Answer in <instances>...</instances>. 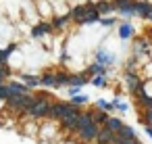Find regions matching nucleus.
<instances>
[{"label": "nucleus", "mask_w": 152, "mask_h": 144, "mask_svg": "<svg viewBox=\"0 0 152 144\" xmlns=\"http://www.w3.org/2000/svg\"><path fill=\"white\" fill-rule=\"evenodd\" d=\"M146 19H150V21H152V13H150V15H148V17H146Z\"/></svg>", "instance_id": "38"}, {"label": "nucleus", "mask_w": 152, "mask_h": 144, "mask_svg": "<svg viewBox=\"0 0 152 144\" xmlns=\"http://www.w3.org/2000/svg\"><path fill=\"white\" fill-rule=\"evenodd\" d=\"M69 15H71L73 21H77L79 25H83V23L88 21V7H86V4H83V7H75Z\"/></svg>", "instance_id": "7"}, {"label": "nucleus", "mask_w": 152, "mask_h": 144, "mask_svg": "<svg viewBox=\"0 0 152 144\" xmlns=\"http://www.w3.org/2000/svg\"><path fill=\"white\" fill-rule=\"evenodd\" d=\"M144 123L152 125V111H144Z\"/></svg>", "instance_id": "34"}, {"label": "nucleus", "mask_w": 152, "mask_h": 144, "mask_svg": "<svg viewBox=\"0 0 152 144\" xmlns=\"http://www.w3.org/2000/svg\"><path fill=\"white\" fill-rule=\"evenodd\" d=\"M21 82H23L27 88H38V86H40V77H38V75H21Z\"/></svg>", "instance_id": "19"}, {"label": "nucleus", "mask_w": 152, "mask_h": 144, "mask_svg": "<svg viewBox=\"0 0 152 144\" xmlns=\"http://www.w3.org/2000/svg\"><path fill=\"white\" fill-rule=\"evenodd\" d=\"M133 52H135V57L137 54H142V52H146V42H135V48H133Z\"/></svg>", "instance_id": "32"}, {"label": "nucleus", "mask_w": 152, "mask_h": 144, "mask_svg": "<svg viewBox=\"0 0 152 144\" xmlns=\"http://www.w3.org/2000/svg\"><path fill=\"white\" fill-rule=\"evenodd\" d=\"M113 61H115L113 54H108V52H104V50H98V54H96V63H100V65H110Z\"/></svg>", "instance_id": "17"}, {"label": "nucleus", "mask_w": 152, "mask_h": 144, "mask_svg": "<svg viewBox=\"0 0 152 144\" xmlns=\"http://www.w3.org/2000/svg\"><path fill=\"white\" fill-rule=\"evenodd\" d=\"M121 125H123V123H121V119H117V117H108V119H106V123H104L102 127H106L108 132L117 134V132L121 129Z\"/></svg>", "instance_id": "14"}, {"label": "nucleus", "mask_w": 152, "mask_h": 144, "mask_svg": "<svg viewBox=\"0 0 152 144\" xmlns=\"http://www.w3.org/2000/svg\"><path fill=\"white\" fill-rule=\"evenodd\" d=\"M125 82H127V88H129V92H133V94H137V92H140V86H142V82L137 79V75H135L133 71H127V77H125Z\"/></svg>", "instance_id": "9"}, {"label": "nucleus", "mask_w": 152, "mask_h": 144, "mask_svg": "<svg viewBox=\"0 0 152 144\" xmlns=\"http://www.w3.org/2000/svg\"><path fill=\"white\" fill-rule=\"evenodd\" d=\"M15 50V44H11L7 50H2V52H0V61H2V63H7V59H9V54Z\"/></svg>", "instance_id": "31"}, {"label": "nucleus", "mask_w": 152, "mask_h": 144, "mask_svg": "<svg viewBox=\"0 0 152 144\" xmlns=\"http://www.w3.org/2000/svg\"><path fill=\"white\" fill-rule=\"evenodd\" d=\"M75 107L71 104V102H63V100H58V102H54V104H50V109H48V117H52V119H63L67 113H71Z\"/></svg>", "instance_id": "3"}, {"label": "nucleus", "mask_w": 152, "mask_h": 144, "mask_svg": "<svg viewBox=\"0 0 152 144\" xmlns=\"http://www.w3.org/2000/svg\"><path fill=\"white\" fill-rule=\"evenodd\" d=\"M98 21H100L102 25H113V23H115V19H98Z\"/></svg>", "instance_id": "36"}, {"label": "nucleus", "mask_w": 152, "mask_h": 144, "mask_svg": "<svg viewBox=\"0 0 152 144\" xmlns=\"http://www.w3.org/2000/svg\"><path fill=\"white\" fill-rule=\"evenodd\" d=\"M98 129H100V125H96V123H90L88 127L79 129L77 134H79V138H81L83 142H92V140H96V134H98Z\"/></svg>", "instance_id": "6"}, {"label": "nucleus", "mask_w": 152, "mask_h": 144, "mask_svg": "<svg viewBox=\"0 0 152 144\" xmlns=\"http://www.w3.org/2000/svg\"><path fill=\"white\" fill-rule=\"evenodd\" d=\"M90 117H92V121H94L96 125H100V127H102L110 115H108L106 111H102V109H94V111H90Z\"/></svg>", "instance_id": "10"}, {"label": "nucleus", "mask_w": 152, "mask_h": 144, "mask_svg": "<svg viewBox=\"0 0 152 144\" xmlns=\"http://www.w3.org/2000/svg\"><path fill=\"white\" fill-rule=\"evenodd\" d=\"M140 92L152 98V79H144V82H142V86H140Z\"/></svg>", "instance_id": "23"}, {"label": "nucleus", "mask_w": 152, "mask_h": 144, "mask_svg": "<svg viewBox=\"0 0 152 144\" xmlns=\"http://www.w3.org/2000/svg\"><path fill=\"white\" fill-rule=\"evenodd\" d=\"M34 100H36V96L31 94V92H25V94H17V96H11V98H7L4 100V107L11 111V113H27V109L34 104Z\"/></svg>", "instance_id": "1"}, {"label": "nucleus", "mask_w": 152, "mask_h": 144, "mask_svg": "<svg viewBox=\"0 0 152 144\" xmlns=\"http://www.w3.org/2000/svg\"><path fill=\"white\" fill-rule=\"evenodd\" d=\"M113 144H140L135 138H121V136H115Z\"/></svg>", "instance_id": "27"}, {"label": "nucleus", "mask_w": 152, "mask_h": 144, "mask_svg": "<svg viewBox=\"0 0 152 144\" xmlns=\"http://www.w3.org/2000/svg\"><path fill=\"white\" fill-rule=\"evenodd\" d=\"M113 140H115V134L113 132H108L106 127H100L98 129V134H96V142L98 144H113Z\"/></svg>", "instance_id": "11"}, {"label": "nucleus", "mask_w": 152, "mask_h": 144, "mask_svg": "<svg viewBox=\"0 0 152 144\" xmlns=\"http://www.w3.org/2000/svg\"><path fill=\"white\" fill-rule=\"evenodd\" d=\"M71 19V15H67V17H58V19H54V23H52V27L54 29H58V27H65V23Z\"/></svg>", "instance_id": "28"}, {"label": "nucleus", "mask_w": 152, "mask_h": 144, "mask_svg": "<svg viewBox=\"0 0 152 144\" xmlns=\"http://www.w3.org/2000/svg\"><path fill=\"white\" fill-rule=\"evenodd\" d=\"M40 86H44V88H61V84H58V73H44V75L40 77Z\"/></svg>", "instance_id": "8"}, {"label": "nucleus", "mask_w": 152, "mask_h": 144, "mask_svg": "<svg viewBox=\"0 0 152 144\" xmlns=\"http://www.w3.org/2000/svg\"><path fill=\"white\" fill-rule=\"evenodd\" d=\"M90 79H86L83 75H69V79H67V86H75V88H81V86H86Z\"/></svg>", "instance_id": "15"}, {"label": "nucleus", "mask_w": 152, "mask_h": 144, "mask_svg": "<svg viewBox=\"0 0 152 144\" xmlns=\"http://www.w3.org/2000/svg\"><path fill=\"white\" fill-rule=\"evenodd\" d=\"M146 134H148V136L152 138V125H146Z\"/></svg>", "instance_id": "37"}, {"label": "nucleus", "mask_w": 152, "mask_h": 144, "mask_svg": "<svg viewBox=\"0 0 152 144\" xmlns=\"http://www.w3.org/2000/svg\"><path fill=\"white\" fill-rule=\"evenodd\" d=\"M77 115H79V109H77V107H75L71 113H67V115L61 119L63 129H67V132H75V129H77Z\"/></svg>", "instance_id": "5"}, {"label": "nucleus", "mask_w": 152, "mask_h": 144, "mask_svg": "<svg viewBox=\"0 0 152 144\" xmlns=\"http://www.w3.org/2000/svg\"><path fill=\"white\" fill-rule=\"evenodd\" d=\"M133 69H135V57H131L127 61V71H133Z\"/></svg>", "instance_id": "35"}, {"label": "nucleus", "mask_w": 152, "mask_h": 144, "mask_svg": "<svg viewBox=\"0 0 152 144\" xmlns=\"http://www.w3.org/2000/svg\"><path fill=\"white\" fill-rule=\"evenodd\" d=\"M137 102L144 107V111H152V98L150 96H146V94H142V92H137Z\"/></svg>", "instance_id": "20"}, {"label": "nucleus", "mask_w": 152, "mask_h": 144, "mask_svg": "<svg viewBox=\"0 0 152 144\" xmlns=\"http://www.w3.org/2000/svg\"><path fill=\"white\" fill-rule=\"evenodd\" d=\"M119 36H121V40H127V38H131V36H133V27H131L129 23H123V25L119 27Z\"/></svg>", "instance_id": "21"}, {"label": "nucleus", "mask_w": 152, "mask_h": 144, "mask_svg": "<svg viewBox=\"0 0 152 144\" xmlns=\"http://www.w3.org/2000/svg\"><path fill=\"white\" fill-rule=\"evenodd\" d=\"M113 107H115L117 111H123V113L127 111V104H125V102H121L119 98H115V100H113Z\"/></svg>", "instance_id": "33"}, {"label": "nucleus", "mask_w": 152, "mask_h": 144, "mask_svg": "<svg viewBox=\"0 0 152 144\" xmlns=\"http://www.w3.org/2000/svg\"><path fill=\"white\" fill-rule=\"evenodd\" d=\"M48 109H50L48 98H40V96H36L34 104L27 109L25 115H29L31 119H42V117H48Z\"/></svg>", "instance_id": "2"}, {"label": "nucleus", "mask_w": 152, "mask_h": 144, "mask_svg": "<svg viewBox=\"0 0 152 144\" xmlns=\"http://www.w3.org/2000/svg\"><path fill=\"white\" fill-rule=\"evenodd\" d=\"M150 13H152V4H150V2H144V0L135 2V15H140V17H148Z\"/></svg>", "instance_id": "12"}, {"label": "nucleus", "mask_w": 152, "mask_h": 144, "mask_svg": "<svg viewBox=\"0 0 152 144\" xmlns=\"http://www.w3.org/2000/svg\"><path fill=\"white\" fill-rule=\"evenodd\" d=\"M90 82H92V84H94L96 88H102V86L106 84V77H104V75H94V77H92Z\"/></svg>", "instance_id": "29"}, {"label": "nucleus", "mask_w": 152, "mask_h": 144, "mask_svg": "<svg viewBox=\"0 0 152 144\" xmlns=\"http://www.w3.org/2000/svg\"><path fill=\"white\" fill-rule=\"evenodd\" d=\"M98 109H102V111H106V113H113V111H115L113 102H106V100H98Z\"/></svg>", "instance_id": "30"}, {"label": "nucleus", "mask_w": 152, "mask_h": 144, "mask_svg": "<svg viewBox=\"0 0 152 144\" xmlns=\"http://www.w3.org/2000/svg\"><path fill=\"white\" fill-rule=\"evenodd\" d=\"M90 123H94V121H92V117H90V111H88V113L79 111V115H77V129H75V132H79V129L88 127Z\"/></svg>", "instance_id": "13"}, {"label": "nucleus", "mask_w": 152, "mask_h": 144, "mask_svg": "<svg viewBox=\"0 0 152 144\" xmlns=\"http://www.w3.org/2000/svg\"><path fill=\"white\" fill-rule=\"evenodd\" d=\"M115 11H119L121 15H135V0H115L113 2Z\"/></svg>", "instance_id": "4"}, {"label": "nucleus", "mask_w": 152, "mask_h": 144, "mask_svg": "<svg viewBox=\"0 0 152 144\" xmlns=\"http://www.w3.org/2000/svg\"><path fill=\"white\" fill-rule=\"evenodd\" d=\"M115 136H121V138H135V132H133L129 125H125V123H123V125H121V129H119Z\"/></svg>", "instance_id": "22"}, {"label": "nucleus", "mask_w": 152, "mask_h": 144, "mask_svg": "<svg viewBox=\"0 0 152 144\" xmlns=\"http://www.w3.org/2000/svg\"><path fill=\"white\" fill-rule=\"evenodd\" d=\"M50 27H52V25H48V23H40V25H36V27L31 29V36H34V38H40V36L48 34Z\"/></svg>", "instance_id": "18"}, {"label": "nucleus", "mask_w": 152, "mask_h": 144, "mask_svg": "<svg viewBox=\"0 0 152 144\" xmlns=\"http://www.w3.org/2000/svg\"><path fill=\"white\" fill-rule=\"evenodd\" d=\"M9 75H11V69H9V65L0 61V86H2V82H4V79H9Z\"/></svg>", "instance_id": "24"}, {"label": "nucleus", "mask_w": 152, "mask_h": 144, "mask_svg": "<svg viewBox=\"0 0 152 144\" xmlns=\"http://www.w3.org/2000/svg\"><path fill=\"white\" fill-rule=\"evenodd\" d=\"M90 73H92V75H104V77H106V69H104V65H100V63H94V65L90 67Z\"/></svg>", "instance_id": "25"}, {"label": "nucleus", "mask_w": 152, "mask_h": 144, "mask_svg": "<svg viewBox=\"0 0 152 144\" xmlns=\"http://www.w3.org/2000/svg\"><path fill=\"white\" fill-rule=\"evenodd\" d=\"M88 100H90V96H83V94H75V96H71V104H73V107L86 104Z\"/></svg>", "instance_id": "26"}, {"label": "nucleus", "mask_w": 152, "mask_h": 144, "mask_svg": "<svg viewBox=\"0 0 152 144\" xmlns=\"http://www.w3.org/2000/svg\"><path fill=\"white\" fill-rule=\"evenodd\" d=\"M96 11H98V15L102 17V15L113 13V11H115V7H113V2H104V0H102V2H98V4H96Z\"/></svg>", "instance_id": "16"}]
</instances>
